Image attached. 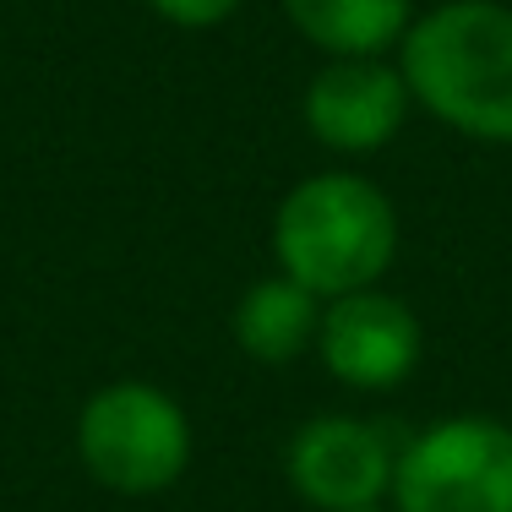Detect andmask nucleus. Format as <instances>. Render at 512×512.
Listing matches in <instances>:
<instances>
[{"label": "nucleus", "instance_id": "nucleus-1", "mask_svg": "<svg viewBox=\"0 0 512 512\" xmlns=\"http://www.w3.org/2000/svg\"><path fill=\"white\" fill-rule=\"evenodd\" d=\"M409 99L447 131L512 148V6L442 0L409 22L398 44Z\"/></svg>", "mask_w": 512, "mask_h": 512}, {"label": "nucleus", "instance_id": "nucleus-2", "mask_svg": "<svg viewBox=\"0 0 512 512\" xmlns=\"http://www.w3.org/2000/svg\"><path fill=\"white\" fill-rule=\"evenodd\" d=\"M273 256L278 273L316 300L376 289L398 256V207L355 169L306 175L273 213Z\"/></svg>", "mask_w": 512, "mask_h": 512}, {"label": "nucleus", "instance_id": "nucleus-3", "mask_svg": "<svg viewBox=\"0 0 512 512\" xmlns=\"http://www.w3.org/2000/svg\"><path fill=\"white\" fill-rule=\"evenodd\" d=\"M77 458L115 496H158L191 469V420L153 382H104L77 414Z\"/></svg>", "mask_w": 512, "mask_h": 512}, {"label": "nucleus", "instance_id": "nucleus-4", "mask_svg": "<svg viewBox=\"0 0 512 512\" xmlns=\"http://www.w3.org/2000/svg\"><path fill=\"white\" fill-rule=\"evenodd\" d=\"M393 512H512V425L447 414L398 447Z\"/></svg>", "mask_w": 512, "mask_h": 512}, {"label": "nucleus", "instance_id": "nucleus-5", "mask_svg": "<svg viewBox=\"0 0 512 512\" xmlns=\"http://www.w3.org/2000/svg\"><path fill=\"white\" fill-rule=\"evenodd\" d=\"M398 447L387 425L360 420V414H316L284 453L289 491L316 512H349V507H382L393 496Z\"/></svg>", "mask_w": 512, "mask_h": 512}, {"label": "nucleus", "instance_id": "nucleus-6", "mask_svg": "<svg viewBox=\"0 0 512 512\" xmlns=\"http://www.w3.org/2000/svg\"><path fill=\"white\" fill-rule=\"evenodd\" d=\"M316 355L327 376L355 393H387L409 382L425 355V333L398 295L387 289H355V295L322 300V327H316Z\"/></svg>", "mask_w": 512, "mask_h": 512}, {"label": "nucleus", "instance_id": "nucleus-7", "mask_svg": "<svg viewBox=\"0 0 512 512\" xmlns=\"http://www.w3.org/2000/svg\"><path fill=\"white\" fill-rule=\"evenodd\" d=\"M409 104H414L409 82L398 66H387V55L327 60L306 82L300 120H306V131L327 153L365 158V153H382L404 131Z\"/></svg>", "mask_w": 512, "mask_h": 512}, {"label": "nucleus", "instance_id": "nucleus-8", "mask_svg": "<svg viewBox=\"0 0 512 512\" xmlns=\"http://www.w3.org/2000/svg\"><path fill=\"white\" fill-rule=\"evenodd\" d=\"M316 327H322V300L284 273L256 278L246 295L235 300V344L256 365L300 360L306 349H316Z\"/></svg>", "mask_w": 512, "mask_h": 512}, {"label": "nucleus", "instance_id": "nucleus-9", "mask_svg": "<svg viewBox=\"0 0 512 512\" xmlns=\"http://www.w3.org/2000/svg\"><path fill=\"white\" fill-rule=\"evenodd\" d=\"M289 28L327 60L387 55L409 33V0H278Z\"/></svg>", "mask_w": 512, "mask_h": 512}, {"label": "nucleus", "instance_id": "nucleus-10", "mask_svg": "<svg viewBox=\"0 0 512 512\" xmlns=\"http://www.w3.org/2000/svg\"><path fill=\"white\" fill-rule=\"evenodd\" d=\"M148 6L175 28H218L240 11V0H148Z\"/></svg>", "mask_w": 512, "mask_h": 512}, {"label": "nucleus", "instance_id": "nucleus-11", "mask_svg": "<svg viewBox=\"0 0 512 512\" xmlns=\"http://www.w3.org/2000/svg\"><path fill=\"white\" fill-rule=\"evenodd\" d=\"M349 512H387V507H349Z\"/></svg>", "mask_w": 512, "mask_h": 512}]
</instances>
